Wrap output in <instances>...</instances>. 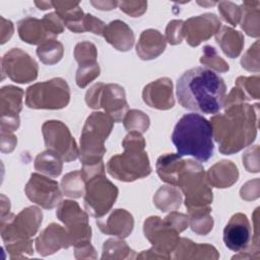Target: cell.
<instances>
[{"instance_id":"53","label":"cell","mask_w":260,"mask_h":260,"mask_svg":"<svg viewBox=\"0 0 260 260\" xmlns=\"http://www.w3.org/2000/svg\"><path fill=\"white\" fill-rule=\"evenodd\" d=\"M19 127L18 115L1 116V132L12 133Z\"/></svg>"},{"instance_id":"15","label":"cell","mask_w":260,"mask_h":260,"mask_svg":"<svg viewBox=\"0 0 260 260\" xmlns=\"http://www.w3.org/2000/svg\"><path fill=\"white\" fill-rule=\"evenodd\" d=\"M26 197L45 209H52L60 204L62 192L57 181L49 177L34 173L24 187Z\"/></svg>"},{"instance_id":"25","label":"cell","mask_w":260,"mask_h":260,"mask_svg":"<svg viewBox=\"0 0 260 260\" xmlns=\"http://www.w3.org/2000/svg\"><path fill=\"white\" fill-rule=\"evenodd\" d=\"M19 38L30 45H41L47 40L55 39L46 28L42 19L25 17L17 23Z\"/></svg>"},{"instance_id":"57","label":"cell","mask_w":260,"mask_h":260,"mask_svg":"<svg viewBox=\"0 0 260 260\" xmlns=\"http://www.w3.org/2000/svg\"><path fill=\"white\" fill-rule=\"evenodd\" d=\"M36 6H38L39 9H42V10H47V9H50L53 7V2H49V1H41V2H35Z\"/></svg>"},{"instance_id":"13","label":"cell","mask_w":260,"mask_h":260,"mask_svg":"<svg viewBox=\"0 0 260 260\" xmlns=\"http://www.w3.org/2000/svg\"><path fill=\"white\" fill-rule=\"evenodd\" d=\"M143 231L145 238L152 244L151 248L159 254L161 259H170L171 253H173L180 241V233L158 216L146 218Z\"/></svg>"},{"instance_id":"23","label":"cell","mask_w":260,"mask_h":260,"mask_svg":"<svg viewBox=\"0 0 260 260\" xmlns=\"http://www.w3.org/2000/svg\"><path fill=\"white\" fill-rule=\"evenodd\" d=\"M173 259H218L217 250L208 244H196L189 239H180L173 251Z\"/></svg>"},{"instance_id":"7","label":"cell","mask_w":260,"mask_h":260,"mask_svg":"<svg viewBox=\"0 0 260 260\" xmlns=\"http://www.w3.org/2000/svg\"><path fill=\"white\" fill-rule=\"evenodd\" d=\"M69 102V86L60 77L35 83L25 91V105L30 109L60 110L65 108Z\"/></svg>"},{"instance_id":"31","label":"cell","mask_w":260,"mask_h":260,"mask_svg":"<svg viewBox=\"0 0 260 260\" xmlns=\"http://www.w3.org/2000/svg\"><path fill=\"white\" fill-rule=\"evenodd\" d=\"M34 166L35 170L39 173L48 177L56 178L62 173L63 160L58 154L47 149L36 156Z\"/></svg>"},{"instance_id":"47","label":"cell","mask_w":260,"mask_h":260,"mask_svg":"<svg viewBox=\"0 0 260 260\" xmlns=\"http://www.w3.org/2000/svg\"><path fill=\"white\" fill-rule=\"evenodd\" d=\"M121 11L132 17H138L142 15L147 9V2L145 1H122L119 2Z\"/></svg>"},{"instance_id":"28","label":"cell","mask_w":260,"mask_h":260,"mask_svg":"<svg viewBox=\"0 0 260 260\" xmlns=\"http://www.w3.org/2000/svg\"><path fill=\"white\" fill-rule=\"evenodd\" d=\"M215 40L222 52L230 58L238 57L244 47V36L242 32L229 26H221L215 35Z\"/></svg>"},{"instance_id":"58","label":"cell","mask_w":260,"mask_h":260,"mask_svg":"<svg viewBox=\"0 0 260 260\" xmlns=\"http://www.w3.org/2000/svg\"><path fill=\"white\" fill-rule=\"evenodd\" d=\"M197 3L202 6H212V5L216 4V2H200V1H198Z\"/></svg>"},{"instance_id":"21","label":"cell","mask_w":260,"mask_h":260,"mask_svg":"<svg viewBox=\"0 0 260 260\" xmlns=\"http://www.w3.org/2000/svg\"><path fill=\"white\" fill-rule=\"evenodd\" d=\"M103 37L115 49L121 52L129 51L135 41L133 30L122 20H113L106 25Z\"/></svg>"},{"instance_id":"52","label":"cell","mask_w":260,"mask_h":260,"mask_svg":"<svg viewBox=\"0 0 260 260\" xmlns=\"http://www.w3.org/2000/svg\"><path fill=\"white\" fill-rule=\"evenodd\" d=\"M74 254H75L76 259H95V258H98L95 250L90 245V243L75 246Z\"/></svg>"},{"instance_id":"3","label":"cell","mask_w":260,"mask_h":260,"mask_svg":"<svg viewBox=\"0 0 260 260\" xmlns=\"http://www.w3.org/2000/svg\"><path fill=\"white\" fill-rule=\"evenodd\" d=\"M212 139L210 122L195 113L184 115L176 124L172 134V141L179 155H190L202 162L213 155Z\"/></svg>"},{"instance_id":"27","label":"cell","mask_w":260,"mask_h":260,"mask_svg":"<svg viewBox=\"0 0 260 260\" xmlns=\"http://www.w3.org/2000/svg\"><path fill=\"white\" fill-rule=\"evenodd\" d=\"M185 159L178 153H166L160 155L155 164V169L161 181L176 186L177 178Z\"/></svg>"},{"instance_id":"29","label":"cell","mask_w":260,"mask_h":260,"mask_svg":"<svg viewBox=\"0 0 260 260\" xmlns=\"http://www.w3.org/2000/svg\"><path fill=\"white\" fill-rule=\"evenodd\" d=\"M260 2L244 1L241 8V27L244 31L253 38L259 37L260 23Z\"/></svg>"},{"instance_id":"32","label":"cell","mask_w":260,"mask_h":260,"mask_svg":"<svg viewBox=\"0 0 260 260\" xmlns=\"http://www.w3.org/2000/svg\"><path fill=\"white\" fill-rule=\"evenodd\" d=\"M210 211L209 205L188 209L189 224L194 233L205 236L212 230L213 218L210 215Z\"/></svg>"},{"instance_id":"2","label":"cell","mask_w":260,"mask_h":260,"mask_svg":"<svg viewBox=\"0 0 260 260\" xmlns=\"http://www.w3.org/2000/svg\"><path fill=\"white\" fill-rule=\"evenodd\" d=\"M258 104L240 103L210 119L213 138L222 154H233L252 144L257 135Z\"/></svg>"},{"instance_id":"39","label":"cell","mask_w":260,"mask_h":260,"mask_svg":"<svg viewBox=\"0 0 260 260\" xmlns=\"http://www.w3.org/2000/svg\"><path fill=\"white\" fill-rule=\"evenodd\" d=\"M200 63L218 72H226L230 67L229 64L217 54L216 50L211 46L203 48V55L200 58Z\"/></svg>"},{"instance_id":"35","label":"cell","mask_w":260,"mask_h":260,"mask_svg":"<svg viewBox=\"0 0 260 260\" xmlns=\"http://www.w3.org/2000/svg\"><path fill=\"white\" fill-rule=\"evenodd\" d=\"M63 54V45L55 39L47 40L37 49V55L39 59L47 65H54L58 63L62 59Z\"/></svg>"},{"instance_id":"17","label":"cell","mask_w":260,"mask_h":260,"mask_svg":"<svg viewBox=\"0 0 260 260\" xmlns=\"http://www.w3.org/2000/svg\"><path fill=\"white\" fill-rule=\"evenodd\" d=\"M251 239V225L247 215L241 212L234 214L223 230L225 246L234 252H241L250 245Z\"/></svg>"},{"instance_id":"9","label":"cell","mask_w":260,"mask_h":260,"mask_svg":"<svg viewBox=\"0 0 260 260\" xmlns=\"http://www.w3.org/2000/svg\"><path fill=\"white\" fill-rule=\"evenodd\" d=\"M42 218V211L37 206L26 207L17 215L7 213L1 216L0 231L4 245L31 239L37 234Z\"/></svg>"},{"instance_id":"36","label":"cell","mask_w":260,"mask_h":260,"mask_svg":"<svg viewBox=\"0 0 260 260\" xmlns=\"http://www.w3.org/2000/svg\"><path fill=\"white\" fill-rule=\"evenodd\" d=\"M61 189L65 196L79 198L85 193V181L80 171L66 174L61 180Z\"/></svg>"},{"instance_id":"19","label":"cell","mask_w":260,"mask_h":260,"mask_svg":"<svg viewBox=\"0 0 260 260\" xmlns=\"http://www.w3.org/2000/svg\"><path fill=\"white\" fill-rule=\"evenodd\" d=\"M142 98L144 103L157 110H169L175 105L173 95V83L168 77L158 78L143 88Z\"/></svg>"},{"instance_id":"45","label":"cell","mask_w":260,"mask_h":260,"mask_svg":"<svg viewBox=\"0 0 260 260\" xmlns=\"http://www.w3.org/2000/svg\"><path fill=\"white\" fill-rule=\"evenodd\" d=\"M42 21L48 31L55 38L56 36L60 35L64 30V21L61 16L57 12H50L42 18Z\"/></svg>"},{"instance_id":"55","label":"cell","mask_w":260,"mask_h":260,"mask_svg":"<svg viewBox=\"0 0 260 260\" xmlns=\"http://www.w3.org/2000/svg\"><path fill=\"white\" fill-rule=\"evenodd\" d=\"M13 34V24L10 20L1 17V44H4Z\"/></svg>"},{"instance_id":"4","label":"cell","mask_w":260,"mask_h":260,"mask_svg":"<svg viewBox=\"0 0 260 260\" xmlns=\"http://www.w3.org/2000/svg\"><path fill=\"white\" fill-rule=\"evenodd\" d=\"M124 152L112 156L107 162L108 173L123 182H133L151 173L149 158L145 152V140L141 133L129 132L122 141Z\"/></svg>"},{"instance_id":"30","label":"cell","mask_w":260,"mask_h":260,"mask_svg":"<svg viewBox=\"0 0 260 260\" xmlns=\"http://www.w3.org/2000/svg\"><path fill=\"white\" fill-rule=\"evenodd\" d=\"M23 90L13 85H6L0 92V112L1 116L18 115L22 109Z\"/></svg>"},{"instance_id":"38","label":"cell","mask_w":260,"mask_h":260,"mask_svg":"<svg viewBox=\"0 0 260 260\" xmlns=\"http://www.w3.org/2000/svg\"><path fill=\"white\" fill-rule=\"evenodd\" d=\"M98 57L96 47L90 42H80L75 46L74 58L79 66L95 64Z\"/></svg>"},{"instance_id":"51","label":"cell","mask_w":260,"mask_h":260,"mask_svg":"<svg viewBox=\"0 0 260 260\" xmlns=\"http://www.w3.org/2000/svg\"><path fill=\"white\" fill-rule=\"evenodd\" d=\"M241 198L244 200H255L259 197V180L247 182L240 190Z\"/></svg>"},{"instance_id":"24","label":"cell","mask_w":260,"mask_h":260,"mask_svg":"<svg viewBox=\"0 0 260 260\" xmlns=\"http://www.w3.org/2000/svg\"><path fill=\"white\" fill-rule=\"evenodd\" d=\"M239 178V171L231 160H220L213 165L206 174V179L210 186L216 188H229L234 185Z\"/></svg>"},{"instance_id":"26","label":"cell","mask_w":260,"mask_h":260,"mask_svg":"<svg viewBox=\"0 0 260 260\" xmlns=\"http://www.w3.org/2000/svg\"><path fill=\"white\" fill-rule=\"evenodd\" d=\"M53 8L61 16L66 27L71 31L80 34L82 30V19L84 13L79 7L78 2L71 1H55L53 2Z\"/></svg>"},{"instance_id":"12","label":"cell","mask_w":260,"mask_h":260,"mask_svg":"<svg viewBox=\"0 0 260 260\" xmlns=\"http://www.w3.org/2000/svg\"><path fill=\"white\" fill-rule=\"evenodd\" d=\"M42 133L47 149L58 154L63 161L75 160L79 155L76 141L63 122L46 121L42 126Z\"/></svg>"},{"instance_id":"8","label":"cell","mask_w":260,"mask_h":260,"mask_svg":"<svg viewBox=\"0 0 260 260\" xmlns=\"http://www.w3.org/2000/svg\"><path fill=\"white\" fill-rule=\"evenodd\" d=\"M85 103L91 109H104L115 122H121L128 112L125 90L116 83H95L86 91Z\"/></svg>"},{"instance_id":"34","label":"cell","mask_w":260,"mask_h":260,"mask_svg":"<svg viewBox=\"0 0 260 260\" xmlns=\"http://www.w3.org/2000/svg\"><path fill=\"white\" fill-rule=\"evenodd\" d=\"M136 253L121 238L109 239L104 243L102 259H135Z\"/></svg>"},{"instance_id":"49","label":"cell","mask_w":260,"mask_h":260,"mask_svg":"<svg viewBox=\"0 0 260 260\" xmlns=\"http://www.w3.org/2000/svg\"><path fill=\"white\" fill-rule=\"evenodd\" d=\"M106 27V23L101 19L94 17L91 14H84L82 19V30L90 31L94 35H103V31Z\"/></svg>"},{"instance_id":"44","label":"cell","mask_w":260,"mask_h":260,"mask_svg":"<svg viewBox=\"0 0 260 260\" xmlns=\"http://www.w3.org/2000/svg\"><path fill=\"white\" fill-rule=\"evenodd\" d=\"M242 67L248 71L259 72V42L256 41L248 51L244 54L241 60Z\"/></svg>"},{"instance_id":"42","label":"cell","mask_w":260,"mask_h":260,"mask_svg":"<svg viewBox=\"0 0 260 260\" xmlns=\"http://www.w3.org/2000/svg\"><path fill=\"white\" fill-rule=\"evenodd\" d=\"M100 75V66L99 63L91 64V65H84V66H78L77 72H76V84L83 88L87 86L92 80H94Z\"/></svg>"},{"instance_id":"22","label":"cell","mask_w":260,"mask_h":260,"mask_svg":"<svg viewBox=\"0 0 260 260\" xmlns=\"http://www.w3.org/2000/svg\"><path fill=\"white\" fill-rule=\"evenodd\" d=\"M166 38L156 29H145L141 32L136 45V53L142 60L157 58L166 49Z\"/></svg>"},{"instance_id":"56","label":"cell","mask_w":260,"mask_h":260,"mask_svg":"<svg viewBox=\"0 0 260 260\" xmlns=\"http://www.w3.org/2000/svg\"><path fill=\"white\" fill-rule=\"evenodd\" d=\"M90 3L100 10H112L119 4L117 1H90Z\"/></svg>"},{"instance_id":"18","label":"cell","mask_w":260,"mask_h":260,"mask_svg":"<svg viewBox=\"0 0 260 260\" xmlns=\"http://www.w3.org/2000/svg\"><path fill=\"white\" fill-rule=\"evenodd\" d=\"M70 246L67 230L57 223L49 224L36 239V250L44 257L54 254L60 249H67Z\"/></svg>"},{"instance_id":"33","label":"cell","mask_w":260,"mask_h":260,"mask_svg":"<svg viewBox=\"0 0 260 260\" xmlns=\"http://www.w3.org/2000/svg\"><path fill=\"white\" fill-rule=\"evenodd\" d=\"M182 194L175 186H161L153 196L154 205L162 212L171 211L180 207Z\"/></svg>"},{"instance_id":"6","label":"cell","mask_w":260,"mask_h":260,"mask_svg":"<svg viewBox=\"0 0 260 260\" xmlns=\"http://www.w3.org/2000/svg\"><path fill=\"white\" fill-rule=\"evenodd\" d=\"M177 187L186 196L187 209L209 205L212 202V190L206 179L203 167L193 159H186L177 178Z\"/></svg>"},{"instance_id":"48","label":"cell","mask_w":260,"mask_h":260,"mask_svg":"<svg viewBox=\"0 0 260 260\" xmlns=\"http://www.w3.org/2000/svg\"><path fill=\"white\" fill-rule=\"evenodd\" d=\"M243 165L249 173L259 172V145L249 148L243 154Z\"/></svg>"},{"instance_id":"14","label":"cell","mask_w":260,"mask_h":260,"mask_svg":"<svg viewBox=\"0 0 260 260\" xmlns=\"http://www.w3.org/2000/svg\"><path fill=\"white\" fill-rule=\"evenodd\" d=\"M3 77L6 75L17 83H28L38 77L39 67L37 62L24 51L13 48L1 60Z\"/></svg>"},{"instance_id":"46","label":"cell","mask_w":260,"mask_h":260,"mask_svg":"<svg viewBox=\"0 0 260 260\" xmlns=\"http://www.w3.org/2000/svg\"><path fill=\"white\" fill-rule=\"evenodd\" d=\"M183 24L184 21L181 19L170 21L166 28V41H168L171 45L181 44L184 38Z\"/></svg>"},{"instance_id":"1","label":"cell","mask_w":260,"mask_h":260,"mask_svg":"<svg viewBox=\"0 0 260 260\" xmlns=\"http://www.w3.org/2000/svg\"><path fill=\"white\" fill-rule=\"evenodd\" d=\"M226 86L214 71L194 67L184 72L177 81L179 104L187 110L216 114L223 108Z\"/></svg>"},{"instance_id":"40","label":"cell","mask_w":260,"mask_h":260,"mask_svg":"<svg viewBox=\"0 0 260 260\" xmlns=\"http://www.w3.org/2000/svg\"><path fill=\"white\" fill-rule=\"evenodd\" d=\"M236 86L242 90L247 101L259 99L260 78L258 75L250 76V77L240 76L236 80Z\"/></svg>"},{"instance_id":"37","label":"cell","mask_w":260,"mask_h":260,"mask_svg":"<svg viewBox=\"0 0 260 260\" xmlns=\"http://www.w3.org/2000/svg\"><path fill=\"white\" fill-rule=\"evenodd\" d=\"M123 124L128 132L144 133L150 125L149 117L139 110H130L123 119Z\"/></svg>"},{"instance_id":"16","label":"cell","mask_w":260,"mask_h":260,"mask_svg":"<svg viewBox=\"0 0 260 260\" xmlns=\"http://www.w3.org/2000/svg\"><path fill=\"white\" fill-rule=\"evenodd\" d=\"M221 27L220 19L213 13L190 17L183 24V36L191 47H197L207 41Z\"/></svg>"},{"instance_id":"50","label":"cell","mask_w":260,"mask_h":260,"mask_svg":"<svg viewBox=\"0 0 260 260\" xmlns=\"http://www.w3.org/2000/svg\"><path fill=\"white\" fill-rule=\"evenodd\" d=\"M164 220L179 233L185 231L189 224L188 215L181 212H177V211L171 212L169 215H167L164 218Z\"/></svg>"},{"instance_id":"43","label":"cell","mask_w":260,"mask_h":260,"mask_svg":"<svg viewBox=\"0 0 260 260\" xmlns=\"http://www.w3.org/2000/svg\"><path fill=\"white\" fill-rule=\"evenodd\" d=\"M5 249L9 253L10 259L25 258L26 255L34 254L32 240L29 239V240L15 242L12 244H7V245H5Z\"/></svg>"},{"instance_id":"54","label":"cell","mask_w":260,"mask_h":260,"mask_svg":"<svg viewBox=\"0 0 260 260\" xmlns=\"http://www.w3.org/2000/svg\"><path fill=\"white\" fill-rule=\"evenodd\" d=\"M17 143L16 137L12 133L1 132V151L11 152Z\"/></svg>"},{"instance_id":"10","label":"cell","mask_w":260,"mask_h":260,"mask_svg":"<svg viewBox=\"0 0 260 260\" xmlns=\"http://www.w3.org/2000/svg\"><path fill=\"white\" fill-rule=\"evenodd\" d=\"M118 197V188L109 181L105 174L98 175L85 183L84 207L93 217L100 218L113 207Z\"/></svg>"},{"instance_id":"11","label":"cell","mask_w":260,"mask_h":260,"mask_svg":"<svg viewBox=\"0 0 260 260\" xmlns=\"http://www.w3.org/2000/svg\"><path fill=\"white\" fill-rule=\"evenodd\" d=\"M57 217L65 224L72 246L90 243L91 229L88 215L77 202L73 200L61 201L57 209Z\"/></svg>"},{"instance_id":"41","label":"cell","mask_w":260,"mask_h":260,"mask_svg":"<svg viewBox=\"0 0 260 260\" xmlns=\"http://www.w3.org/2000/svg\"><path fill=\"white\" fill-rule=\"evenodd\" d=\"M218 11L221 17L232 24L236 26L241 20V8L234 2L231 1H220L217 3Z\"/></svg>"},{"instance_id":"5","label":"cell","mask_w":260,"mask_h":260,"mask_svg":"<svg viewBox=\"0 0 260 260\" xmlns=\"http://www.w3.org/2000/svg\"><path fill=\"white\" fill-rule=\"evenodd\" d=\"M114 122L110 115L103 112H93L87 117L80 136L79 158L82 166L103 161L107 151L104 143L113 129Z\"/></svg>"},{"instance_id":"20","label":"cell","mask_w":260,"mask_h":260,"mask_svg":"<svg viewBox=\"0 0 260 260\" xmlns=\"http://www.w3.org/2000/svg\"><path fill=\"white\" fill-rule=\"evenodd\" d=\"M100 231L106 235L116 236L124 239L128 237L134 228V219L130 212L125 209H115L104 220H96Z\"/></svg>"}]
</instances>
